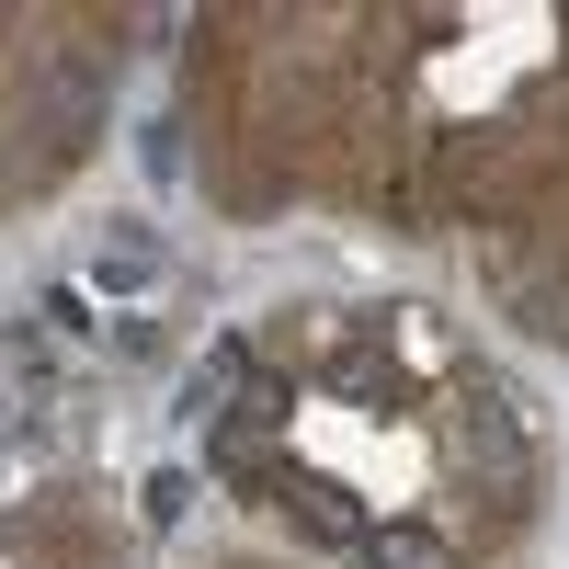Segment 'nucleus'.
<instances>
[{"mask_svg": "<svg viewBox=\"0 0 569 569\" xmlns=\"http://www.w3.org/2000/svg\"><path fill=\"white\" fill-rule=\"evenodd\" d=\"M149 273H160V240H149V228H114L103 262H91V284H103V297H137Z\"/></svg>", "mask_w": 569, "mask_h": 569, "instance_id": "3", "label": "nucleus"}, {"mask_svg": "<svg viewBox=\"0 0 569 569\" xmlns=\"http://www.w3.org/2000/svg\"><path fill=\"white\" fill-rule=\"evenodd\" d=\"M445 421H456V456L479 467L490 490H525V479H536V445H525V421H512V399L490 388V376H456Z\"/></svg>", "mask_w": 569, "mask_h": 569, "instance_id": "1", "label": "nucleus"}, {"mask_svg": "<svg viewBox=\"0 0 569 569\" xmlns=\"http://www.w3.org/2000/svg\"><path fill=\"white\" fill-rule=\"evenodd\" d=\"M182 501H194V479H182V467H160V479H149V525H171Z\"/></svg>", "mask_w": 569, "mask_h": 569, "instance_id": "4", "label": "nucleus"}, {"mask_svg": "<svg viewBox=\"0 0 569 569\" xmlns=\"http://www.w3.org/2000/svg\"><path fill=\"white\" fill-rule=\"evenodd\" d=\"M353 558H365V569H456V547H445L433 525H365Z\"/></svg>", "mask_w": 569, "mask_h": 569, "instance_id": "2", "label": "nucleus"}]
</instances>
